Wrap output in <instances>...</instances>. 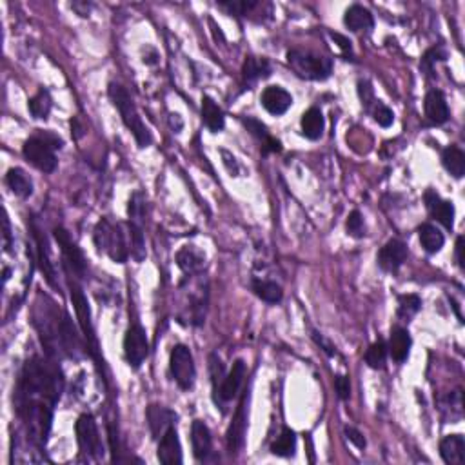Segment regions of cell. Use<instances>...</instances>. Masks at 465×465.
Wrapping results in <instances>:
<instances>
[{"instance_id":"cell-1","label":"cell","mask_w":465,"mask_h":465,"mask_svg":"<svg viewBox=\"0 0 465 465\" xmlns=\"http://www.w3.org/2000/svg\"><path fill=\"white\" fill-rule=\"evenodd\" d=\"M64 380L57 367L42 358H32L24 363L18 378L15 402L17 415L26 425L27 436L36 445H46L53 420V407L60 400Z\"/></svg>"},{"instance_id":"cell-2","label":"cell","mask_w":465,"mask_h":465,"mask_svg":"<svg viewBox=\"0 0 465 465\" xmlns=\"http://www.w3.org/2000/svg\"><path fill=\"white\" fill-rule=\"evenodd\" d=\"M108 95L109 99H111L113 106L120 113L122 122L125 124V127L133 133L134 140L139 144V148H148L149 144H151L153 137L151 133H149L148 125L144 124L142 118H140L139 111H137V106H134L133 99H131V95L127 93V90H125L124 85L111 82L108 88Z\"/></svg>"},{"instance_id":"cell-3","label":"cell","mask_w":465,"mask_h":465,"mask_svg":"<svg viewBox=\"0 0 465 465\" xmlns=\"http://www.w3.org/2000/svg\"><path fill=\"white\" fill-rule=\"evenodd\" d=\"M57 148H62V140L57 139L55 134L39 133L26 140L22 155L33 167H36L42 173H53L58 166V160L55 157Z\"/></svg>"},{"instance_id":"cell-4","label":"cell","mask_w":465,"mask_h":465,"mask_svg":"<svg viewBox=\"0 0 465 465\" xmlns=\"http://www.w3.org/2000/svg\"><path fill=\"white\" fill-rule=\"evenodd\" d=\"M287 64L300 78L305 81H326L333 73L331 58L309 50L287 51Z\"/></svg>"},{"instance_id":"cell-5","label":"cell","mask_w":465,"mask_h":465,"mask_svg":"<svg viewBox=\"0 0 465 465\" xmlns=\"http://www.w3.org/2000/svg\"><path fill=\"white\" fill-rule=\"evenodd\" d=\"M95 244L100 253H106L116 264H124L130 255L124 228L122 224H113L108 218L100 220L95 228Z\"/></svg>"},{"instance_id":"cell-6","label":"cell","mask_w":465,"mask_h":465,"mask_svg":"<svg viewBox=\"0 0 465 465\" xmlns=\"http://www.w3.org/2000/svg\"><path fill=\"white\" fill-rule=\"evenodd\" d=\"M75 433L76 440H78V447L85 457L91 458V460H100L104 457V443L93 415L84 412V415L78 416V420L75 424Z\"/></svg>"},{"instance_id":"cell-7","label":"cell","mask_w":465,"mask_h":465,"mask_svg":"<svg viewBox=\"0 0 465 465\" xmlns=\"http://www.w3.org/2000/svg\"><path fill=\"white\" fill-rule=\"evenodd\" d=\"M169 369L180 389H193L195 378H197V369H195V360H193V354L188 345H174L169 356Z\"/></svg>"},{"instance_id":"cell-8","label":"cell","mask_w":465,"mask_h":465,"mask_svg":"<svg viewBox=\"0 0 465 465\" xmlns=\"http://www.w3.org/2000/svg\"><path fill=\"white\" fill-rule=\"evenodd\" d=\"M69 291H71V300H73V307H75L76 318H78V324L82 327V333L85 336V342H88V349L93 356H99V345H97V336H95L93 324H91V311L90 304H88V298L82 293L81 286L69 278Z\"/></svg>"},{"instance_id":"cell-9","label":"cell","mask_w":465,"mask_h":465,"mask_svg":"<svg viewBox=\"0 0 465 465\" xmlns=\"http://www.w3.org/2000/svg\"><path fill=\"white\" fill-rule=\"evenodd\" d=\"M149 354L148 336L139 322H133L124 336V356L130 367L139 369Z\"/></svg>"},{"instance_id":"cell-10","label":"cell","mask_w":465,"mask_h":465,"mask_svg":"<svg viewBox=\"0 0 465 465\" xmlns=\"http://www.w3.org/2000/svg\"><path fill=\"white\" fill-rule=\"evenodd\" d=\"M53 235L55 238H57L60 249H62L64 260H66V264H64L66 269L73 271V273L78 275V277H84L85 269H88V262H85L84 255H82L81 247L71 240L69 233L64 228H55Z\"/></svg>"},{"instance_id":"cell-11","label":"cell","mask_w":465,"mask_h":465,"mask_svg":"<svg viewBox=\"0 0 465 465\" xmlns=\"http://www.w3.org/2000/svg\"><path fill=\"white\" fill-rule=\"evenodd\" d=\"M157 457L158 460H160V464L164 465L182 464V445H180L179 433H176L174 425H171L169 429L162 434V438L158 440Z\"/></svg>"},{"instance_id":"cell-12","label":"cell","mask_w":465,"mask_h":465,"mask_svg":"<svg viewBox=\"0 0 465 465\" xmlns=\"http://www.w3.org/2000/svg\"><path fill=\"white\" fill-rule=\"evenodd\" d=\"M425 206H427L429 215L434 220H438L443 228L449 229V231L454 228V206H452V202L443 200L438 193L427 191L425 193Z\"/></svg>"},{"instance_id":"cell-13","label":"cell","mask_w":465,"mask_h":465,"mask_svg":"<svg viewBox=\"0 0 465 465\" xmlns=\"http://www.w3.org/2000/svg\"><path fill=\"white\" fill-rule=\"evenodd\" d=\"M247 391L246 394L242 396L240 403H238V409L235 412V418H233V424L229 425L228 431V447L229 451H238V449L244 445V436H246L247 429Z\"/></svg>"},{"instance_id":"cell-14","label":"cell","mask_w":465,"mask_h":465,"mask_svg":"<svg viewBox=\"0 0 465 465\" xmlns=\"http://www.w3.org/2000/svg\"><path fill=\"white\" fill-rule=\"evenodd\" d=\"M407 260V246L400 240H389L378 253V265L387 273H396Z\"/></svg>"},{"instance_id":"cell-15","label":"cell","mask_w":465,"mask_h":465,"mask_svg":"<svg viewBox=\"0 0 465 465\" xmlns=\"http://www.w3.org/2000/svg\"><path fill=\"white\" fill-rule=\"evenodd\" d=\"M260 102H262L265 111L280 116L293 106V97H291L289 91H286L280 85H269L262 91Z\"/></svg>"},{"instance_id":"cell-16","label":"cell","mask_w":465,"mask_h":465,"mask_svg":"<svg viewBox=\"0 0 465 465\" xmlns=\"http://www.w3.org/2000/svg\"><path fill=\"white\" fill-rule=\"evenodd\" d=\"M424 111L427 120L433 125H442L449 120V106L447 100L440 90H431L425 95Z\"/></svg>"},{"instance_id":"cell-17","label":"cell","mask_w":465,"mask_h":465,"mask_svg":"<svg viewBox=\"0 0 465 465\" xmlns=\"http://www.w3.org/2000/svg\"><path fill=\"white\" fill-rule=\"evenodd\" d=\"M176 415L171 409L162 405H149L148 407V424L151 429L153 438L160 440L162 434L169 429L171 425H174Z\"/></svg>"},{"instance_id":"cell-18","label":"cell","mask_w":465,"mask_h":465,"mask_svg":"<svg viewBox=\"0 0 465 465\" xmlns=\"http://www.w3.org/2000/svg\"><path fill=\"white\" fill-rule=\"evenodd\" d=\"M191 445H193V454L197 460H206L211 454V447H213V440H211L209 427L204 422L195 420L191 425Z\"/></svg>"},{"instance_id":"cell-19","label":"cell","mask_w":465,"mask_h":465,"mask_svg":"<svg viewBox=\"0 0 465 465\" xmlns=\"http://www.w3.org/2000/svg\"><path fill=\"white\" fill-rule=\"evenodd\" d=\"M244 376H246V362L244 360H237V362L233 363L231 371L229 375L225 376L222 385H220L218 389V396L220 400H224V402H229L238 394V389H240L242 382H244Z\"/></svg>"},{"instance_id":"cell-20","label":"cell","mask_w":465,"mask_h":465,"mask_svg":"<svg viewBox=\"0 0 465 465\" xmlns=\"http://www.w3.org/2000/svg\"><path fill=\"white\" fill-rule=\"evenodd\" d=\"M440 454L449 465L465 464V438L461 434H449L440 442Z\"/></svg>"},{"instance_id":"cell-21","label":"cell","mask_w":465,"mask_h":465,"mask_svg":"<svg viewBox=\"0 0 465 465\" xmlns=\"http://www.w3.org/2000/svg\"><path fill=\"white\" fill-rule=\"evenodd\" d=\"M411 336L405 327L394 326L391 329V338H389V353L393 356L394 362H405L407 356H409V351H411Z\"/></svg>"},{"instance_id":"cell-22","label":"cell","mask_w":465,"mask_h":465,"mask_svg":"<svg viewBox=\"0 0 465 465\" xmlns=\"http://www.w3.org/2000/svg\"><path fill=\"white\" fill-rule=\"evenodd\" d=\"M344 24L351 32H367V29H373L375 20H373L369 9L360 4H353L351 8L345 9Z\"/></svg>"},{"instance_id":"cell-23","label":"cell","mask_w":465,"mask_h":465,"mask_svg":"<svg viewBox=\"0 0 465 465\" xmlns=\"http://www.w3.org/2000/svg\"><path fill=\"white\" fill-rule=\"evenodd\" d=\"M176 264L186 275H197L206 268V256L193 246H183L176 253Z\"/></svg>"},{"instance_id":"cell-24","label":"cell","mask_w":465,"mask_h":465,"mask_svg":"<svg viewBox=\"0 0 465 465\" xmlns=\"http://www.w3.org/2000/svg\"><path fill=\"white\" fill-rule=\"evenodd\" d=\"M302 134L309 140H318L322 139L324 127H326V120H324L322 111L318 108H311L302 115Z\"/></svg>"},{"instance_id":"cell-25","label":"cell","mask_w":465,"mask_h":465,"mask_svg":"<svg viewBox=\"0 0 465 465\" xmlns=\"http://www.w3.org/2000/svg\"><path fill=\"white\" fill-rule=\"evenodd\" d=\"M202 120L207 125V130L213 133H220L225 125L224 111L218 108V104L209 97L202 99Z\"/></svg>"},{"instance_id":"cell-26","label":"cell","mask_w":465,"mask_h":465,"mask_svg":"<svg viewBox=\"0 0 465 465\" xmlns=\"http://www.w3.org/2000/svg\"><path fill=\"white\" fill-rule=\"evenodd\" d=\"M6 182L18 198H29L33 195L32 179L20 167H11L6 174Z\"/></svg>"},{"instance_id":"cell-27","label":"cell","mask_w":465,"mask_h":465,"mask_svg":"<svg viewBox=\"0 0 465 465\" xmlns=\"http://www.w3.org/2000/svg\"><path fill=\"white\" fill-rule=\"evenodd\" d=\"M418 237H420V244L429 255H436L438 251H442L443 247V238L442 231L438 228H434L433 224H422L418 228Z\"/></svg>"},{"instance_id":"cell-28","label":"cell","mask_w":465,"mask_h":465,"mask_svg":"<svg viewBox=\"0 0 465 465\" xmlns=\"http://www.w3.org/2000/svg\"><path fill=\"white\" fill-rule=\"evenodd\" d=\"M442 164L454 179H461L465 174V153L457 146L445 148L442 153Z\"/></svg>"},{"instance_id":"cell-29","label":"cell","mask_w":465,"mask_h":465,"mask_svg":"<svg viewBox=\"0 0 465 465\" xmlns=\"http://www.w3.org/2000/svg\"><path fill=\"white\" fill-rule=\"evenodd\" d=\"M244 78L247 82H255L260 78H268L271 75V64H269L268 58H260V57H249L246 58L244 62Z\"/></svg>"},{"instance_id":"cell-30","label":"cell","mask_w":465,"mask_h":465,"mask_svg":"<svg viewBox=\"0 0 465 465\" xmlns=\"http://www.w3.org/2000/svg\"><path fill=\"white\" fill-rule=\"evenodd\" d=\"M218 6L237 17H251L255 11H260V9L264 11V8H269L271 4H264L258 0H240V2H218Z\"/></svg>"},{"instance_id":"cell-31","label":"cell","mask_w":465,"mask_h":465,"mask_svg":"<svg viewBox=\"0 0 465 465\" xmlns=\"http://www.w3.org/2000/svg\"><path fill=\"white\" fill-rule=\"evenodd\" d=\"M253 291L260 300H264L268 304H278L284 296L282 287L269 280H253Z\"/></svg>"},{"instance_id":"cell-32","label":"cell","mask_w":465,"mask_h":465,"mask_svg":"<svg viewBox=\"0 0 465 465\" xmlns=\"http://www.w3.org/2000/svg\"><path fill=\"white\" fill-rule=\"evenodd\" d=\"M295 447H296V434L295 431H291L289 427H284L280 436L277 438V442L271 445V452H273L275 457H293L295 454Z\"/></svg>"},{"instance_id":"cell-33","label":"cell","mask_w":465,"mask_h":465,"mask_svg":"<svg viewBox=\"0 0 465 465\" xmlns=\"http://www.w3.org/2000/svg\"><path fill=\"white\" fill-rule=\"evenodd\" d=\"M130 238H131V256L137 262L146 258V238H144V224L130 220Z\"/></svg>"},{"instance_id":"cell-34","label":"cell","mask_w":465,"mask_h":465,"mask_svg":"<svg viewBox=\"0 0 465 465\" xmlns=\"http://www.w3.org/2000/svg\"><path fill=\"white\" fill-rule=\"evenodd\" d=\"M35 240H36V251H39L36 258H39V264H41L42 273H44L46 280H48L51 286H57V282H55L53 264L50 262V255H48V249H46L48 246H46V240L42 238L41 231H36V229H35Z\"/></svg>"},{"instance_id":"cell-35","label":"cell","mask_w":465,"mask_h":465,"mask_svg":"<svg viewBox=\"0 0 465 465\" xmlns=\"http://www.w3.org/2000/svg\"><path fill=\"white\" fill-rule=\"evenodd\" d=\"M27 108H29V113H32L35 118H48V115H50L51 111V97L48 91L41 90L39 93L33 97V99H29V102H27Z\"/></svg>"},{"instance_id":"cell-36","label":"cell","mask_w":465,"mask_h":465,"mask_svg":"<svg viewBox=\"0 0 465 465\" xmlns=\"http://www.w3.org/2000/svg\"><path fill=\"white\" fill-rule=\"evenodd\" d=\"M385 360H387V345L382 340L375 342L371 347L367 349L366 362L371 369H384Z\"/></svg>"},{"instance_id":"cell-37","label":"cell","mask_w":465,"mask_h":465,"mask_svg":"<svg viewBox=\"0 0 465 465\" xmlns=\"http://www.w3.org/2000/svg\"><path fill=\"white\" fill-rule=\"evenodd\" d=\"M422 307L420 296L416 295H402L398 298V318L402 320H411Z\"/></svg>"},{"instance_id":"cell-38","label":"cell","mask_w":465,"mask_h":465,"mask_svg":"<svg viewBox=\"0 0 465 465\" xmlns=\"http://www.w3.org/2000/svg\"><path fill=\"white\" fill-rule=\"evenodd\" d=\"M345 228H347V233L351 235V237L354 238H360L366 235V228H363V218H362V213L360 211H351L347 216V224H345Z\"/></svg>"},{"instance_id":"cell-39","label":"cell","mask_w":465,"mask_h":465,"mask_svg":"<svg viewBox=\"0 0 465 465\" xmlns=\"http://www.w3.org/2000/svg\"><path fill=\"white\" fill-rule=\"evenodd\" d=\"M209 371H211V382H213V389H215V393H218L220 385L224 382V363L220 362V358L216 356V354H211Z\"/></svg>"},{"instance_id":"cell-40","label":"cell","mask_w":465,"mask_h":465,"mask_svg":"<svg viewBox=\"0 0 465 465\" xmlns=\"http://www.w3.org/2000/svg\"><path fill=\"white\" fill-rule=\"evenodd\" d=\"M373 116H375V120L382 125V127H389L391 124L394 122V113L391 111L385 104H382L380 100L375 102V109H373Z\"/></svg>"},{"instance_id":"cell-41","label":"cell","mask_w":465,"mask_h":465,"mask_svg":"<svg viewBox=\"0 0 465 465\" xmlns=\"http://www.w3.org/2000/svg\"><path fill=\"white\" fill-rule=\"evenodd\" d=\"M447 58V53H445V50L443 48H433V50H429L427 53L424 55V58H422V69H433V64L438 62V60H445Z\"/></svg>"},{"instance_id":"cell-42","label":"cell","mask_w":465,"mask_h":465,"mask_svg":"<svg viewBox=\"0 0 465 465\" xmlns=\"http://www.w3.org/2000/svg\"><path fill=\"white\" fill-rule=\"evenodd\" d=\"M358 95H360V100H362V106L366 109H369V108H371V104L376 102L371 84H369V82H367V81H360V82H358Z\"/></svg>"},{"instance_id":"cell-43","label":"cell","mask_w":465,"mask_h":465,"mask_svg":"<svg viewBox=\"0 0 465 465\" xmlns=\"http://www.w3.org/2000/svg\"><path fill=\"white\" fill-rule=\"evenodd\" d=\"M244 124H246V127L251 131V133L255 134V137H258V139L264 140V142L269 139L268 127H265L262 122L255 120V118H247V120H244Z\"/></svg>"},{"instance_id":"cell-44","label":"cell","mask_w":465,"mask_h":465,"mask_svg":"<svg viewBox=\"0 0 465 465\" xmlns=\"http://www.w3.org/2000/svg\"><path fill=\"white\" fill-rule=\"evenodd\" d=\"M335 389L338 393V398L340 400H349L351 396V384H349L347 376H336L335 378Z\"/></svg>"},{"instance_id":"cell-45","label":"cell","mask_w":465,"mask_h":465,"mask_svg":"<svg viewBox=\"0 0 465 465\" xmlns=\"http://www.w3.org/2000/svg\"><path fill=\"white\" fill-rule=\"evenodd\" d=\"M345 436H347L349 442H353L358 449H366L367 442L366 438H363V434L358 429H354V427H345Z\"/></svg>"},{"instance_id":"cell-46","label":"cell","mask_w":465,"mask_h":465,"mask_svg":"<svg viewBox=\"0 0 465 465\" xmlns=\"http://www.w3.org/2000/svg\"><path fill=\"white\" fill-rule=\"evenodd\" d=\"M313 338H314V342H317V344L320 345V347H322L324 351H326L327 356H335V354H336V347L331 344V342L326 340V338H324V336L320 335V333H317V331L313 333Z\"/></svg>"},{"instance_id":"cell-47","label":"cell","mask_w":465,"mask_h":465,"mask_svg":"<svg viewBox=\"0 0 465 465\" xmlns=\"http://www.w3.org/2000/svg\"><path fill=\"white\" fill-rule=\"evenodd\" d=\"M331 39L335 42H338V48H340L345 55H353V46H351V41H349L347 36L340 35V33H331Z\"/></svg>"},{"instance_id":"cell-48","label":"cell","mask_w":465,"mask_h":465,"mask_svg":"<svg viewBox=\"0 0 465 465\" xmlns=\"http://www.w3.org/2000/svg\"><path fill=\"white\" fill-rule=\"evenodd\" d=\"M457 262L464 269V237H458L457 240Z\"/></svg>"},{"instance_id":"cell-49","label":"cell","mask_w":465,"mask_h":465,"mask_svg":"<svg viewBox=\"0 0 465 465\" xmlns=\"http://www.w3.org/2000/svg\"><path fill=\"white\" fill-rule=\"evenodd\" d=\"M71 8L76 9V11H78V15H82V17H88V15H90L91 6L90 4H78V2H75V4H71Z\"/></svg>"},{"instance_id":"cell-50","label":"cell","mask_w":465,"mask_h":465,"mask_svg":"<svg viewBox=\"0 0 465 465\" xmlns=\"http://www.w3.org/2000/svg\"><path fill=\"white\" fill-rule=\"evenodd\" d=\"M4 238H6V249H9V238H11V233H9V220L4 218Z\"/></svg>"}]
</instances>
